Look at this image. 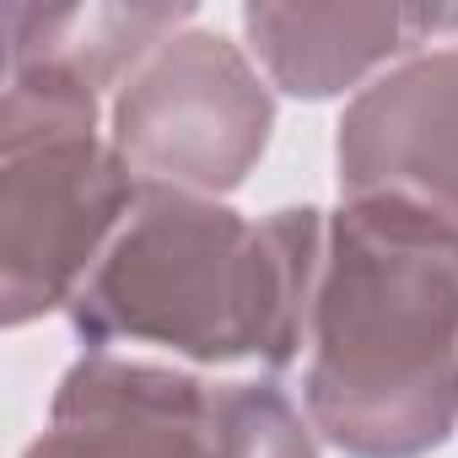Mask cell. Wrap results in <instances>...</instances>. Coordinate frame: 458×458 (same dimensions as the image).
<instances>
[{
  "instance_id": "obj_4",
  "label": "cell",
  "mask_w": 458,
  "mask_h": 458,
  "mask_svg": "<svg viewBox=\"0 0 458 458\" xmlns=\"http://www.w3.org/2000/svg\"><path fill=\"white\" fill-rule=\"evenodd\" d=\"M22 458H318V442L270 377L210 383L87 351Z\"/></svg>"
},
{
  "instance_id": "obj_1",
  "label": "cell",
  "mask_w": 458,
  "mask_h": 458,
  "mask_svg": "<svg viewBox=\"0 0 458 458\" xmlns=\"http://www.w3.org/2000/svg\"><path fill=\"white\" fill-rule=\"evenodd\" d=\"M308 426L345 458H420L458 426V226L410 199H340L302 367Z\"/></svg>"
},
{
  "instance_id": "obj_2",
  "label": "cell",
  "mask_w": 458,
  "mask_h": 458,
  "mask_svg": "<svg viewBox=\"0 0 458 458\" xmlns=\"http://www.w3.org/2000/svg\"><path fill=\"white\" fill-rule=\"evenodd\" d=\"M318 265L324 210L313 205L249 221L210 194L146 183L65 313L92 351L130 340L199 367L281 372L308 351Z\"/></svg>"
},
{
  "instance_id": "obj_5",
  "label": "cell",
  "mask_w": 458,
  "mask_h": 458,
  "mask_svg": "<svg viewBox=\"0 0 458 458\" xmlns=\"http://www.w3.org/2000/svg\"><path fill=\"white\" fill-rule=\"evenodd\" d=\"M276 98L249 55L210 28H183L114 92L108 140L140 183L233 194L270 151Z\"/></svg>"
},
{
  "instance_id": "obj_6",
  "label": "cell",
  "mask_w": 458,
  "mask_h": 458,
  "mask_svg": "<svg viewBox=\"0 0 458 458\" xmlns=\"http://www.w3.org/2000/svg\"><path fill=\"white\" fill-rule=\"evenodd\" d=\"M345 199H410L458 226V44L361 87L335 135Z\"/></svg>"
},
{
  "instance_id": "obj_3",
  "label": "cell",
  "mask_w": 458,
  "mask_h": 458,
  "mask_svg": "<svg viewBox=\"0 0 458 458\" xmlns=\"http://www.w3.org/2000/svg\"><path fill=\"white\" fill-rule=\"evenodd\" d=\"M103 98L6 71L0 92V318L22 329L71 308L140 199V178L98 130Z\"/></svg>"
},
{
  "instance_id": "obj_7",
  "label": "cell",
  "mask_w": 458,
  "mask_h": 458,
  "mask_svg": "<svg viewBox=\"0 0 458 458\" xmlns=\"http://www.w3.org/2000/svg\"><path fill=\"white\" fill-rule=\"evenodd\" d=\"M458 33V6H243V38L286 98H340L394 55Z\"/></svg>"
},
{
  "instance_id": "obj_8",
  "label": "cell",
  "mask_w": 458,
  "mask_h": 458,
  "mask_svg": "<svg viewBox=\"0 0 458 458\" xmlns=\"http://www.w3.org/2000/svg\"><path fill=\"white\" fill-rule=\"evenodd\" d=\"M6 71H49L98 98L119 92L151 49L194 22V6H22L6 12Z\"/></svg>"
}]
</instances>
